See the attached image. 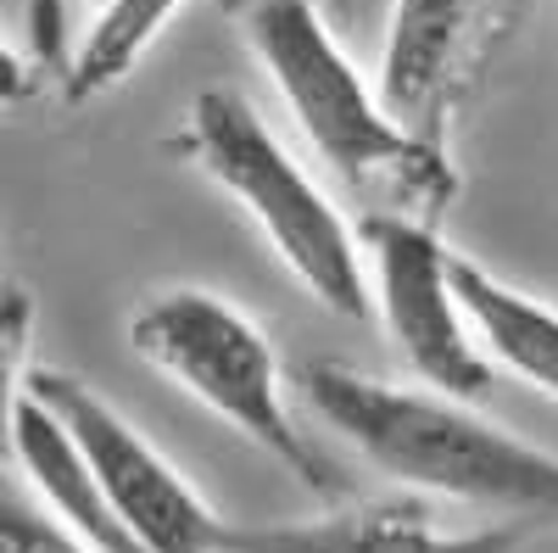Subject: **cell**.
Listing matches in <instances>:
<instances>
[{"instance_id": "8992f818", "label": "cell", "mask_w": 558, "mask_h": 553, "mask_svg": "<svg viewBox=\"0 0 558 553\" xmlns=\"http://www.w3.org/2000/svg\"><path fill=\"white\" fill-rule=\"evenodd\" d=\"M357 241L368 247V286L375 313L408 369L425 386L475 402L492 392V358L470 336V313L452 291V252L441 247L436 224L397 218V213H363Z\"/></svg>"}, {"instance_id": "9c48e42d", "label": "cell", "mask_w": 558, "mask_h": 553, "mask_svg": "<svg viewBox=\"0 0 558 553\" xmlns=\"http://www.w3.org/2000/svg\"><path fill=\"white\" fill-rule=\"evenodd\" d=\"M17 470L28 476L34 497L51 509L89 553H146L134 542V531L112 515V503L89 470V458L68 436V425L45 408L34 392H23L17 408Z\"/></svg>"}, {"instance_id": "277c9868", "label": "cell", "mask_w": 558, "mask_h": 553, "mask_svg": "<svg viewBox=\"0 0 558 553\" xmlns=\"http://www.w3.org/2000/svg\"><path fill=\"white\" fill-rule=\"evenodd\" d=\"M129 347L151 369L207 402L223 425H235L252 447H263L279 470H291L302 492L341 497V481L330 476L324 453L296 431L279 397V358L252 318L213 291L179 286L151 297L129 318Z\"/></svg>"}, {"instance_id": "8fae6325", "label": "cell", "mask_w": 558, "mask_h": 553, "mask_svg": "<svg viewBox=\"0 0 558 553\" xmlns=\"http://www.w3.org/2000/svg\"><path fill=\"white\" fill-rule=\"evenodd\" d=\"M179 7L184 0H101L84 45L62 68V101L84 107V101H101L107 89H118L140 68V57L157 45V34L168 28Z\"/></svg>"}, {"instance_id": "7a4b0ae2", "label": "cell", "mask_w": 558, "mask_h": 553, "mask_svg": "<svg viewBox=\"0 0 558 553\" xmlns=\"http://www.w3.org/2000/svg\"><path fill=\"white\" fill-rule=\"evenodd\" d=\"M302 397L391 481L470 509L558 526V458L452 397L368 381L347 363H302Z\"/></svg>"}, {"instance_id": "5b68a950", "label": "cell", "mask_w": 558, "mask_h": 553, "mask_svg": "<svg viewBox=\"0 0 558 553\" xmlns=\"http://www.w3.org/2000/svg\"><path fill=\"white\" fill-rule=\"evenodd\" d=\"M28 392L68 425V436L96 470L112 515L134 531L146 553H229L235 526L213 515L207 497L107 397H96L68 369H28Z\"/></svg>"}, {"instance_id": "3957f363", "label": "cell", "mask_w": 558, "mask_h": 553, "mask_svg": "<svg viewBox=\"0 0 558 553\" xmlns=\"http://www.w3.org/2000/svg\"><path fill=\"white\" fill-rule=\"evenodd\" d=\"M191 157L223 196H235L246 218L263 229L274 257L307 286L313 302H324L341 318L375 313V286L363 268L357 229L336 213V202L313 184V173L279 146V134L257 118V107L235 89H202L184 112L179 134Z\"/></svg>"}, {"instance_id": "7c38bea8", "label": "cell", "mask_w": 558, "mask_h": 553, "mask_svg": "<svg viewBox=\"0 0 558 553\" xmlns=\"http://www.w3.org/2000/svg\"><path fill=\"white\" fill-rule=\"evenodd\" d=\"M28 341H34V297L23 286H0V465H17V408L28 392Z\"/></svg>"}, {"instance_id": "6da1fadb", "label": "cell", "mask_w": 558, "mask_h": 553, "mask_svg": "<svg viewBox=\"0 0 558 553\" xmlns=\"http://www.w3.org/2000/svg\"><path fill=\"white\" fill-rule=\"evenodd\" d=\"M241 34L286 96L313 157L336 173V184L363 213H397L418 224L447 218L463 191L447 146L402 129L386 112L380 89L368 96L363 73L347 62L313 0H246Z\"/></svg>"}, {"instance_id": "52a82bcc", "label": "cell", "mask_w": 558, "mask_h": 553, "mask_svg": "<svg viewBox=\"0 0 558 553\" xmlns=\"http://www.w3.org/2000/svg\"><path fill=\"white\" fill-rule=\"evenodd\" d=\"M525 0H391L380 101L418 141L447 146L486 68L520 28Z\"/></svg>"}, {"instance_id": "4fadbf2b", "label": "cell", "mask_w": 558, "mask_h": 553, "mask_svg": "<svg viewBox=\"0 0 558 553\" xmlns=\"http://www.w3.org/2000/svg\"><path fill=\"white\" fill-rule=\"evenodd\" d=\"M0 553H89L51 509L23 497H0Z\"/></svg>"}, {"instance_id": "5bb4252c", "label": "cell", "mask_w": 558, "mask_h": 553, "mask_svg": "<svg viewBox=\"0 0 558 553\" xmlns=\"http://www.w3.org/2000/svg\"><path fill=\"white\" fill-rule=\"evenodd\" d=\"M34 89H39L34 62H28V57H17L12 45L0 39V107H23V101H34Z\"/></svg>"}, {"instance_id": "30bf717a", "label": "cell", "mask_w": 558, "mask_h": 553, "mask_svg": "<svg viewBox=\"0 0 558 553\" xmlns=\"http://www.w3.org/2000/svg\"><path fill=\"white\" fill-rule=\"evenodd\" d=\"M452 291L470 313L481 347L492 352V363H502L508 375H520L525 386L558 402V308L502 286L497 274H486L481 263L458 252H452Z\"/></svg>"}, {"instance_id": "ba28073f", "label": "cell", "mask_w": 558, "mask_h": 553, "mask_svg": "<svg viewBox=\"0 0 558 553\" xmlns=\"http://www.w3.org/2000/svg\"><path fill=\"white\" fill-rule=\"evenodd\" d=\"M536 531H547V520L502 515L497 526H441L430 497H386L302 526H235L229 553H520Z\"/></svg>"}]
</instances>
